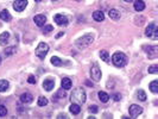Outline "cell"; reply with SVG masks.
Wrapping results in <instances>:
<instances>
[{
  "label": "cell",
  "instance_id": "603a6c76",
  "mask_svg": "<svg viewBox=\"0 0 158 119\" xmlns=\"http://www.w3.org/2000/svg\"><path fill=\"white\" fill-rule=\"evenodd\" d=\"M100 58L103 61V62H108L110 61V54L106 50H101L100 51Z\"/></svg>",
  "mask_w": 158,
  "mask_h": 119
},
{
  "label": "cell",
  "instance_id": "e575fe53",
  "mask_svg": "<svg viewBox=\"0 0 158 119\" xmlns=\"http://www.w3.org/2000/svg\"><path fill=\"white\" fill-rule=\"evenodd\" d=\"M113 99H114L115 101H119V100L121 99V95H120V94H118V93H115V94L113 95Z\"/></svg>",
  "mask_w": 158,
  "mask_h": 119
},
{
  "label": "cell",
  "instance_id": "4dcf8cb0",
  "mask_svg": "<svg viewBox=\"0 0 158 119\" xmlns=\"http://www.w3.org/2000/svg\"><path fill=\"white\" fill-rule=\"evenodd\" d=\"M52 30H54V26H52V25H45L44 29H43V32H44V33H49V32H51Z\"/></svg>",
  "mask_w": 158,
  "mask_h": 119
},
{
  "label": "cell",
  "instance_id": "7a4b0ae2",
  "mask_svg": "<svg viewBox=\"0 0 158 119\" xmlns=\"http://www.w3.org/2000/svg\"><path fill=\"white\" fill-rule=\"evenodd\" d=\"M112 62L115 67L118 68H122L127 64V57L124 53H120V51H117L113 56H112Z\"/></svg>",
  "mask_w": 158,
  "mask_h": 119
},
{
  "label": "cell",
  "instance_id": "52a82bcc",
  "mask_svg": "<svg viewBox=\"0 0 158 119\" xmlns=\"http://www.w3.org/2000/svg\"><path fill=\"white\" fill-rule=\"evenodd\" d=\"M27 6V0H15L13 3V8L17 12H22Z\"/></svg>",
  "mask_w": 158,
  "mask_h": 119
},
{
  "label": "cell",
  "instance_id": "44dd1931",
  "mask_svg": "<svg viewBox=\"0 0 158 119\" xmlns=\"http://www.w3.org/2000/svg\"><path fill=\"white\" fill-rule=\"evenodd\" d=\"M69 110H70V112H72L73 114H75V115H77L81 112V107L77 104H72V105H70V107H69Z\"/></svg>",
  "mask_w": 158,
  "mask_h": 119
},
{
  "label": "cell",
  "instance_id": "6da1fadb",
  "mask_svg": "<svg viewBox=\"0 0 158 119\" xmlns=\"http://www.w3.org/2000/svg\"><path fill=\"white\" fill-rule=\"evenodd\" d=\"M86 98H87V95H86L84 89L82 87H76L73 91L72 95H70V101H72L73 104L82 105V104L86 103Z\"/></svg>",
  "mask_w": 158,
  "mask_h": 119
},
{
  "label": "cell",
  "instance_id": "836d02e7",
  "mask_svg": "<svg viewBox=\"0 0 158 119\" xmlns=\"http://www.w3.org/2000/svg\"><path fill=\"white\" fill-rule=\"evenodd\" d=\"M65 95H67V94H65L64 92H62V91H58V92H57V96H58V98H65Z\"/></svg>",
  "mask_w": 158,
  "mask_h": 119
},
{
  "label": "cell",
  "instance_id": "60d3db41",
  "mask_svg": "<svg viewBox=\"0 0 158 119\" xmlns=\"http://www.w3.org/2000/svg\"><path fill=\"white\" fill-rule=\"evenodd\" d=\"M0 63H1V57H0Z\"/></svg>",
  "mask_w": 158,
  "mask_h": 119
},
{
  "label": "cell",
  "instance_id": "f1b7e54d",
  "mask_svg": "<svg viewBox=\"0 0 158 119\" xmlns=\"http://www.w3.org/2000/svg\"><path fill=\"white\" fill-rule=\"evenodd\" d=\"M149 73L150 74H158V64H153L149 67Z\"/></svg>",
  "mask_w": 158,
  "mask_h": 119
},
{
  "label": "cell",
  "instance_id": "9c48e42d",
  "mask_svg": "<svg viewBox=\"0 0 158 119\" xmlns=\"http://www.w3.org/2000/svg\"><path fill=\"white\" fill-rule=\"evenodd\" d=\"M54 20H55V23L57 25H61V26H67L68 25V18L63 14H60V13L56 14L54 17Z\"/></svg>",
  "mask_w": 158,
  "mask_h": 119
},
{
  "label": "cell",
  "instance_id": "484cf974",
  "mask_svg": "<svg viewBox=\"0 0 158 119\" xmlns=\"http://www.w3.org/2000/svg\"><path fill=\"white\" fill-rule=\"evenodd\" d=\"M37 104H38V106H41V107L46 106V105H48V99H46L45 96H39L38 100H37Z\"/></svg>",
  "mask_w": 158,
  "mask_h": 119
},
{
  "label": "cell",
  "instance_id": "8d00e7d4",
  "mask_svg": "<svg viewBox=\"0 0 158 119\" xmlns=\"http://www.w3.org/2000/svg\"><path fill=\"white\" fill-rule=\"evenodd\" d=\"M86 84H87V86H88V87H93V83H92L91 81H88V80L86 81Z\"/></svg>",
  "mask_w": 158,
  "mask_h": 119
},
{
  "label": "cell",
  "instance_id": "4fadbf2b",
  "mask_svg": "<svg viewBox=\"0 0 158 119\" xmlns=\"http://www.w3.org/2000/svg\"><path fill=\"white\" fill-rule=\"evenodd\" d=\"M32 100H33V95L31 94V93H23L22 95H20V101L22 103H24V104H30V103H32Z\"/></svg>",
  "mask_w": 158,
  "mask_h": 119
},
{
  "label": "cell",
  "instance_id": "3957f363",
  "mask_svg": "<svg viewBox=\"0 0 158 119\" xmlns=\"http://www.w3.org/2000/svg\"><path fill=\"white\" fill-rule=\"evenodd\" d=\"M93 41H94L93 35L88 33V35H84V36L80 37L79 39H76L75 44H76V46H77L79 49H84V48H87L88 45H91V44L93 43Z\"/></svg>",
  "mask_w": 158,
  "mask_h": 119
},
{
  "label": "cell",
  "instance_id": "74e56055",
  "mask_svg": "<svg viewBox=\"0 0 158 119\" xmlns=\"http://www.w3.org/2000/svg\"><path fill=\"white\" fill-rule=\"evenodd\" d=\"M58 118H67V115H65V114H60Z\"/></svg>",
  "mask_w": 158,
  "mask_h": 119
},
{
  "label": "cell",
  "instance_id": "ab89813d",
  "mask_svg": "<svg viewBox=\"0 0 158 119\" xmlns=\"http://www.w3.org/2000/svg\"><path fill=\"white\" fill-rule=\"evenodd\" d=\"M34 1H37V3H39V1H42V0H34Z\"/></svg>",
  "mask_w": 158,
  "mask_h": 119
},
{
  "label": "cell",
  "instance_id": "7402d4cb",
  "mask_svg": "<svg viewBox=\"0 0 158 119\" xmlns=\"http://www.w3.org/2000/svg\"><path fill=\"white\" fill-rule=\"evenodd\" d=\"M150 91L153 93V94H157L158 93V81L157 80H154V81H152L151 83H150Z\"/></svg>",
  "mask_w": 158,
  "mask_h": 119
},
{
  "label": "cell",
  "instance_id": "ffe728a7",
  "mask_svg": "<svg viewBox=\"0 0 158 119\" xmlns=\"http://www.w3.org/2000/svg\"><path fill=\"white\" fill-rule=\"evenodd\" d=\"M99 99L101 100V103H108V100H110V94L108 93H106V92H102V91H100L99 92Z\"/></svg>",
  "mask_w": 158,
  "mask_h": 119
},
{
  "label": "cell",
  "instance_id": "83f0119b",
  "mask_svg": "<svg viewBox=\"0 0 158 119\" xmlns=\"http://www.w3.org/2000/svg\"><path fill=\"white\" fill-rule=\"evenodd\" d=\"M14 53H15V48H14V46H10V48H6V49H5L6 56H11V55H13Z\"/></svg>",
  "mask_w": 158,
  "mask_h": 119
},
{
  "label": "cell",
  "instance_id": "277c9868",
  "mask_svg": "<svg viewBox=\"0 0 158 119\" xmlns=\"http://www.w3.org/2000/svg\"><path fill=\"white\" fill-rule=\"evenodd\" d=\"M48 53H49V45H48L46 43H43V42H42V43H39L38 46L36 48V55H37V57L41 58V60H44Z\"/></svg>",
  "mask_w": 158,
  "mask_h": 119
},
{
  "label": "cell",
  "instance_id": "ac0fdd59",
  "mask_svg": "<svg viewBox=\"0 0 158 119\" xmlns=\"http://www.w3.org/2000/svg\"><path fill=\"white\" fill-rule=\"evenodd\" d=\"M108 15L111 17L113 20H119L120 19V12L117 11V10H114V8H112V10L108 11Z\"/></svg>",
  "mask_w": 158,
  "mask_h": 119
},
{
  "label": "cell",
  "instance_id": "d590c367",
  "mask_svg": "<svg viewBox=\"0 0 158 119\" xmlns=\"http://www.w3.org/2000/svg\"><path fill=\"white\" fill-rule=\"evenodd\" d=\"M62 36H64V32H58L57 35H56V38H61Z\"/></svg>",
  "mask_w": 158,
  "mask_h": 119
},
{
  "label": "cell",
  "instance_id": "5b68a950",
  "mask_svg": "<svg viewBox=\"0 0 158 119\" xmlns=\"http://www.w3.org/2000/svg\"><path fill=\"white\" fill-rule=\"evenodd\" d=\"M145 35H146L147 37H151L153 41H157V39H158V30H157V26H156L154 23H151V24L146 27Z\"/></svg>",
  "mask_w": 158,
  "mask_h": 119
},
{
  "label": "cell",
  "instance_id": "d6a6232c",
  "mask_svg": "<svg viewBox=\"0 0 158 119\" xmlns=\"http://www.w3.org/2000/svg\"><path fill=\"white\" fill-rule=\"evenodd\" d=\"M98 110H99V108H98V106H96V105H92V106H89V111H91L92 113H96V112H98Z\"/></svg>",
  "mask_w": 158,
  "mask_h": 119
},
{
  "label": "cell",
  "instance_id": "e0dca14e",
  "mask_svg": "<svg viewBox=\"0 0 158 119\" xmlns=\"http://www.w3.org/2000/svg\"><path fill=\"white\" fill-rule=\"evenodd\" d=\"M93 19H94L95 22H102V20L105 19L103 12H102V11H95V12L93 13Z\"/></svg>",
  "mask_w": 158,
  "mask_h": 119
},
{
  "label": "cell",
  "instance_id": "cb8c5ba5",
  "mask_svg": "<svg viewBox=\"0 0 158 119\" xmlns=\"http://www.w3.org/2000/svg\"><path fill=\"white\" fill-rule=\"evenodd\" d=\"M8 89V81L0 80V92H6Z\"/></svg>",
  "mask_w": 158,
  "mask_h": 119
},
{
  "label": "cell",
  "instance_id": "f546056e",
  "mask_svg": "<svg viewBox=\"0 0 158 119\" xmlns=\"http://www.w3.org/2000/svg\"><path fill=\"white\" fill-rule=\"evenodd\" d=\"M7 114V108L3 105H0V117H5Z\"/></svg>",
  "mask_w": 158,
  "mask_h": 119
},
{
  "label": "cell",
  "instance_id": "8fae6325",
  "mask_svg": "<svg viewBox=\"0 0 158 119\" xmlns=\"http://www.w3.org/2000/svg\"><path fill=\"white\" fill-rule=\"evenodd\" d=\"M54 87H55V81H54V80L46 79V80L43 81V88H44L45 91L50 92V91L54 89Z\"/></svg>",
  "mask_w": 158,
  "mask_h": 119
},
{
  "label": "cell",
  "instance_id": "8992f818",
  "mask_svg": "<svg viewBox=\"0 0 158 119\" xmlns=\"http://www.w3.org/2000/svg\"><path fill=\"white\" fill-rule=\"evenodd\" d=\"M91 76L94 81H100L101 80V69L98 63H94L92 69H91Z\"/></svg>",
  "mask_w": 158,
  "mask_h": 119
},
{
  "label": "cell",
  "instance_id": "7c38bea8",
  "mask_svg": "<svg viewBox=\"0 0 158 119\" xmlns=\"http://www.w3.org/2000/svg\"><path fill=\"white\" fill-rule=\"evenodd\" d=\"M61 86H62V88L64 91H68V89H70L73 87V82H72V80H70L69 77H64V79H62Z\"/></svg>",
  "mask_w": 158,
  "mask_h": 119
},
{
  "label": "cell",
  "instance_id": "9a60e30c",
  "mask_svg": "<svg viewBox=\"0 0 158 119\" xmlns=\"http://www.w3.org/2000/svg\"><path fill=\"white\" fill-rule=\"evenodd\" d=\"M134 10L136 11H144L145 10V3L143 1V0H136L134 1V5H133Z\"/></svg>",
  "mask_w": 158,
  "mask_h": 119
},
{
  "label": "cell",
  "instance_id": "30bf717a",
  "mask_svg": "<svg viewBox=\"0 0 158 119\" xmlns=\"http://www.w3.org/2000/svg\"><path fill=\"white\" fill-rule=\"evenodd\" d=\"M33 22L37 26H43L45 24V22H46V17L44 14H37V15H34Z\"/></svg>",
  "mask_w": 158,
  "mask_h": 119
},
{
  "label": "cell",
  "instance_id": "5bb4252c",
  "mask_svg": "<svg viewBox=\"0 0 158 119\" xmlns=\"http://www.w3.org/2000/svg\"><path fill=\"white\" fill-rule=\"evenodd\" d=\"M145 50L147 51V54H149L147 56H149L150 58H154V57L157 56V51H158V50H157V46H156V45H150L149 49L145 48Z\"/></svg>",
  "mask_w": 158,
  "mask_h": 119
},
{
  "label": "cell",
  "instance_id": "2e32d148",
  "mask_svg": "<svg viewBox=\"0 0 158 119\" xmlns=\"http://www.w3.org/2000/svg\"><path fill=\"white\" fill-rule=\"evenodd\" d=\"M0 19L4 20V22H10L12 19V17H11V14L7 10H3L1 12H0Z\"/></svg>",
  "mask_w": 158,
  "mask_h": 119
},
{
  "label": "cell",
  "instance_id": "d4e9b609",
  "mask_svg": "<svg viewBox=\"0 0 158 119\" xmlns=\"http://www.w3.org/2000/svg\"><path fill=\"white\" fill-rule=\"evenodd\" d=\"M51 63L54 64L55 67H61L63 63H62V60L60 58V57H57V56H52L51 57Z\"/></svg>",
  "mask_w": 158,
  "mask_h": 119
},
{
  "label": "cell",
  "instance_id": "ba28073f",
  "mask_svg": "<svg viewBox=\"0 0 158 119\" xmlns=\"http://www.w3.org/2000/svg\"><path fill=\"white\" fill-rule=\"evenodd\" d=\"M143 113V107H140L139 105H131L130 106V115L133 118H137L138 115H140Z\"/></svg>",
  "mask_w": 158,
  "mask_h": 119
},
{
  "label": "cell",
  "instance_id": "f35d334b",
  "mask_svg": "<svg viewBox=\"0 0 158 119\" xmlns=\"http://www.w3.org/2000/svg\"><path fill=\"white\" fill-rule=\"evenodd\" d=\"M124 1H126V3H130V1H132V0H124Z\"/></svg>",
  "mask_w": 158,
  "mask_h": 119
},
{
  "label": "cell",
  "instance_id": "1f68e13d",
  "mask_svg": "<svg viewBox=\"0 0 158 119\" xmlns=\"http://www.w3.org/2000/svg\"><path fill=\"white\" fill-rule=\"evenodd\" d=\"M27 82L31 83V84H34V83H36V77H34L33 75H30L29 79H27Z\"/></svg>",
  "mask_w": 158,
  "mask_h": 119
},
{
  "label": "cell",
  "instance_id": "4316f807",
  "mask_svg": "<svg viewBox=\"0 0 158 119\" xmlns=\"http://www.w3.org/2000/svg\"><path fill=\"white\" fill-rule=\"evenodd\" d=\"M137 98H138L140 101H145V100H146V93H145L143 89H140V91H138Z\"/></svg>",
  "mask_w": 158,
  "mask_h": 119
},
{
  "label": "cell",
  "instance_id": "d6986e66",
  "mask_svg": "<svg viewBox=\"0 0 158 119\" xmlns=\"http://www.w3.org/2000/svg\"><path fill=\"white\" fill-rule=\"evenodd\" d=\"M10 39V33L8 32H3L0 35V45H6V43Z\"/></svg>",
  "mask_w": 158,
  "mask_h": 119
},
{
  "label": "cell",
  "instance_id": "b9f144b4",
  "mask_svg": "<svg viewBox=\"0 0 158 119\" xmlns=\"http://www.w3.org/2000/svg\"><path fill=\"white\" fill-rule=\"evenodd\" d=\"M52 1H56V0H52Z\"/></svg>",
  "mask_w": 158,
  "mask_h": 119
}]
</instances>
